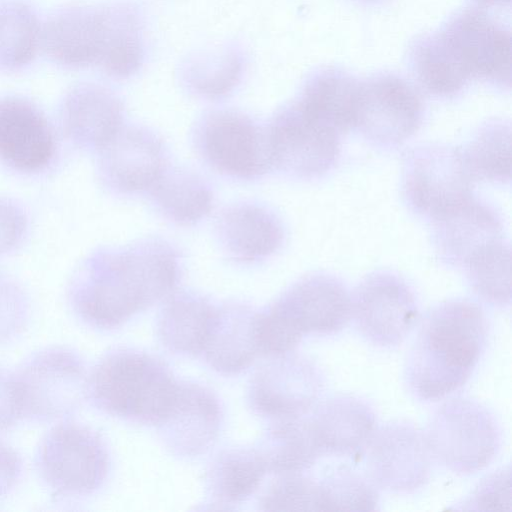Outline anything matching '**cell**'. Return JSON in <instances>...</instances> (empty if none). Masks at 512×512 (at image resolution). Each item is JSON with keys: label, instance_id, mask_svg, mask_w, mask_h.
Wrapping results in <instances>:
<instances>
[{"label": "cell", "instance_id": "obj_1", "mask_svg": "<svg viewBox=\"0 0 512 512\" xmlns=\"http://www.w3.org/2000/svg\"><path fill=\"white\" fill-rule=\"evenodd\" d=\"M180 272L178 251L160 238L101 248L72 279L69 303L87 326L110 330L166 299L174 292Z\"/></svg>", "mask_w": 512, "mask_h": 512}, {"label": "cell", "instance_id": "obj_2", "mask_svg": "<svg viewBox=\"0 0 512 512\" xmlns=\"http://www.w3.org/2000/svg\"><path fill=\"white\" fill-rule=\"evenodd\" d=\"M489 325L476 303L457 299L433 307L422 319L405 365L415 398L433 402L461 388L485 352Z\"/></svg>", "mask_w": 512, "mask_h": 512}, {"label": "cell", "instance_id": "obj_3", "mask_svg": "<svg viewBox=\"0 0 512 512\" xmlns=\"http://www.w3.org/2000/svg\"><path fill=\"white\" fill-rule=\"evenodd\" d=\"M179 382L160 360L140 351L105 354L88 376L87 399L101 411L139 424L158 425Z\"/></svg>", "mask_w": 512, "mask_h": 512}, {"label": "cell", "instance_id": "obj_4", "mask_svg": "<svg viewBox=\"0 0 512 512\" xmlns=\"http://www.w3.org/2000/svg\"><path fill=\"white\" fill-rule=\"evenodd\" d=\"M22 420H66L87 399V367L71 348L50 346L26 357L13 371Z\"/></svg>", "mask_w": 512, "mask_h": 512}, {"label": "cell", "instance_id": "obj_5", "mask_svg": "<svg viewBox=\"0 0 512 512\" xmlns=\"http://www.w3.org/2000/svg\"><path fill=\"white\" fill-rule=\"evenodd\" d=\"M34 467L54 495L80 498L102 487L110 458L99 433L66 419L42 436L35 450Z\"/></svg>", "mask_w": 512, "mask_h": 512}, {"label": "cell", "instance_id": "obj_6", "mask_svg": "<svg viewBox=\"0 0 512 512\" xmlns=\"http://www.w3.org/2000/svg\"><path fill=\"white\" fill-rule=\"evenodd\" d=\"M192 143L211 169L238 180L273 170L266 124L236 109L205 112L194 124Z\"/></svg>", "mask_w": 512, "mask_h": 512}, {"label": "cell", "instance_id": "obj_7", "mask_svg": "<svg viewBox=\"0 0 512 512\" xmlns=\"http://www.w3.org/2000/svg\"><path fill=\"white\" fill-rule=\"evenodd\" d=\"M424 435L431 458L461 475L487 467L501 446V430L494 415L467 398H454L441 404L431 416Z\"/></svg>", "mask_w": 512, "mask_h": 512}, {"label": "cell", "instance_id": "obj_8", "mask_svg": "<svg viewBox=\"0 0 512 512\" xmlns=\"http://www.w3.org/2000/svg\"><path fill=\"white\" fill-rule=\"evenodd\" d=\"M435 55L461 84L476 75L510 83V34L486 15L472 10L454 18L427 39Z\"/></svg>", "mask_w": 512, "mask_h": 512}, {"label": "cell", "instance_id": "obj_9", "mask_svg": "<svg viewBox=\"0 0 512 512\" xmlns=\"http://www.w3.org/2000/svg\"><path fill=\"white\" fill-rule=\"evenodd\" d=\"M266 126L273 170L312 180L337 164L342 135L306 112L295 99L279 108Z\"/></svg>", "mask_w": 512, "mask_h": 512}, {"label": "cell", "instance_id": "obj_10", "mask_svg": "<svg viewBox=\"0 0 512 512\" xmlns=\"http://www.w3.org/2000/svg\"><path fill=\"white\" fill-rule=\"evenodd\" d=\"M473 182L459 147L422 144L404 155L405 203L414 214L427 220L473 195Z\"/></svg>", "mask_w": 512, "mask_h": 512}, {"label": "cell", "instance_id": "obj_11", "mask_svg": "<svg viewBox=\"0 0 512 512\" xmlns=\"http://www.w3.org/2000/svg\"><path fill=\"white\" fill-rule=\"evenodd\" d=\"M351 317L369 342L394 347L413 330L419 310L413 291L400 276L376 271L364 277L355 288Z\"/></svg>", "mask_w": 512, "mask_h": 512}, {"label": "cell", "instance_id": "obj_12", "mask_svg": "<svg viewBox=\"0 0 512 512\" xmlns=\"http://www.w3.org/2000/svg\"><path fill=\"white\" fill-rule=\"evenodd\" d=\"M360 456L365 476L376 488L412 493L429 479L431 455L425 435L407 421L376 429Z\"/></svg>", "mask_w": 512, "mask_h": 512}, {"label": "cell", "instance_id": "obj_13", "mask_svg": "<svg viewBox=\"0 0 512 512\" xmlns=\"http://www.w3.org/2000/svg\"><path fill=\"white\" fill-rule=\"evenodd\" d=\"M423 116L422 100L406 81L382 75L361 82L354 129L369 142L401 145L418 131Z\"/></svg>", "mask_w": 512, "mask_h": 512}, {"label": "cell", "instance_id": "obj_14", "mask_svg": "<svg viewBox=\"0 0 512 512\" xmlns=\"http://www.w3.org/2000/svg\"><path fill=\"white\" fill-rule=\"evenodd\" d=\"M97 152L101 182L119 195L147 193L169 164L159 135L138 124H123Z\"/></svg>", "mask_w": 512, "mask_h": 512}, {"label": "cell", "instance_id": "obj_15", "mask_svg": "<svg viewBox=\"0 0 512 512\" xmlns=\"http://www.w3.org/2000/svg\"><path fill=\"white\" fill-rule=\"evenodd\" d=\"M323 385L312 361L290 353L273 357L254 374L248 401L256 413L272 420L297 417L312 410Z\"/></svg>", "mask_w": 512, "mask_h": 512}, {"label": "cell", "instance_id": "obj_16", "mask_svg": "<svg viewBox=\"0 0 512 512\" xmlns=\"http://www.w3.org/2000/svg\"><path fill=\"white\" fill-rule=\"evenodd\" d=\"M269 308L302 336L331 335L351 319V296L340 279L318 272L297 280Z\"/></svg>", "mask_w": 512, "mask_h": 512}, {"label": "cell", "instance_id": "obj_17", "mask_svg": "<svg viewBox=\"0 0 512 512\" xmlns=\"http://www.w3.org/2000/svg\"><path fill=\"white\" fill-rule=\"evenodd\" d=\"M107 38L106 6L68 5L42 24L41 47L55 64L69 69L98 66Z\"/></svg>", "mask_w": 512, "mask_h": 512}, {"label": "cell", "instance_id": "obj_18", "mask_svg": "<svg viewBox=\"0 0 512 512\" xmlns=\"http://www.w3.org/2000/svg\"><path fill=\"white\" fill-rule=\"evenodd\" d=\"M221 422L219 401L210 390L199 384L179 383L173 404L157 426L171 453L195 457L214 444Z\"/></svg>", "mask_w": 512, "mask_h": 512}, {"label": "cell", "instance_id": "obj_19", "mask_svg": "<svg viewBox=\"0 0 512 512\" xmlns=\"http://www.w3.org/2000/svg\"><path fill=\"white\" fill-rule=\"evenodd\" d=\"M440 259L463 268L487 244L503 238V222L496 210L473 195L430 220Z\"/></svg>", "mask_w": 512, "mask_h": 512}, {"label": "cell", "instance_id": "obj_20", "mask_svg": "<svg viewBox=\"0 0 512 512\" xmlns=\"http://www.w3.org/2000/svg\"><path fill=\"white\" fill-rule=\"evenodd\" d=\"M222 252L238 263H255L275 254L283 245L284 226L270 208L252 202L225 207L215 221Z\"/></svg>", "mask_w": 512, "mask_h": 512}, {"label": "cell", "instance_id": "obj_21", "mask_svg": "<svg viewBox=\"0 0 512 512\" xmlns=\"http://www.w3.org/2000/svg\"><path fill=\"white\" fill-rule=\"evenodd\" d=\"M307 421L321 456L359 457L377 429L374 410L352 395H335L322 401Z\"/></svg>", "mask_w": 512, "mask_h": 512}, {"label": "cell", "instance_id": "obj_22", "mask_svg": "<svg viewBox=\"0 0 512 512\" xmlns=\"http://www.w3.org/2000/svg\"><path fill=\"white\" fill-rule=\"evenodd\" d=\"M55 142L42 112L19 97L0 99V158L20 171H37L50 163Z\"/></svg>", "mask_w": 512, "mask_h": 512}, {"label": "cell", "instance_id": "obj_23", "mask_svg": "<svg viewBox=\"0 0 512 512\" xmlns=\"http://www.w3.org/2000/svg\"><path fill=\"white\" fill-rule=\"evenodd\" d=\"M61 117L63 128L74 144L98 151L123 126L124 106L110 89L83 83L65 96Z\"/></svg>", "mask_w": 512, "mask_h": 512}, {"label": "cell", "instance_id": "obj_24", "mask_svg": "<svg viewBox=\"0 0 512 512\" xmlns=\"http://www.w3.org/2000/svg\"><path fill=\"white\" fill-rule=\"evenodd\" d=\"M258 313L250 306L227 303L216 314L202 354L210 367L225 375L247 369L260 355Z\"/></svg>", "mask_w": 512, "mask_h": 512}, {"label": "cell", "instance_id": "obj_25", "mask_svg": "<svg viewBox=\"0 0 512 512\" xmlns=\"http://www.w3.org/2000/svg\"><path fill=\"white\" fill-rule=\"evenodd\" d=\"M216 308L196 292H173L166 298L158 317L157 333L160 341L174 353L202 354Z\"/></svg>", "mask_w": 512, "mask_h": 512}, {"label": "cell", "instance_id": "obj_26", "mask_svg": "<svg viewBox=\"0 0 512 512\" xmlns=\"http://www.w3.org/2000/svg\"><path fill=\"white\" fill-rule=\"evenodd\" d=\"M147 194L159 214L181 226L198 223L213 208L209 184L184 167L168 164Z\"/></svg>", "mask_w": 512, "mask_h": 512}, {"label": "cell", "instance_id": "obj_27", "mask_svg": "<svg viewBox=\"0 0 512 512\" xmlns=\"http://www.w3.org/2000/svg\"><path fill=\"white\" fill-rule=\"evenodd\" d=\"M108 32L98 67L115 79L138 73L145 59L144 17L132 2L106 4Z\"/></svg>", "mask_w": 512, "mask_h": 512}, {"label": "cell", "instance_id": "obj_28", "mask_svg": "<svg viewBox=\"0 0 512 512\" xmlns=\"http://www.w3.org/2000/svg\"><path fill=\"white\" fill-rule=\"evenodd\" d=\"M361 82L343 72L323 71L307 80L298 104L341 135L354 129Z\"/></svg>", "mask_w": 512, "mask_h": 512}, {"label": "cell", "instance_id": "obj_29", "mask_svg": "<svg viewBox=\"0 0 512 512\" xmlns=\"http://www.w3.org/2000/svg\"><path fill=\"white\" fill-rule=\"evenodd\" d=\"M244 71L242 50L226 45L187 58L180 69V80L189 94L214 101L229 96L241 82Z\"/></svg>", "mask_w": 512, "mask_h": 512}, {"label": "cell", "instance_id": "obj_30", "mask_svg": "<svg viewBox=\"0 0 512 512\" xmlns=\"http://www.w3.org/2000/svg\"><path fill=\"white\" fill-rule=\"evenodd\" d=\"M307 414L273 420L255 448L267 472L278 475L304 472L321 457Z\"/></svg>", "mask_w": 512, "mask_h": 512}, {"label": "cell", "instance_id": "obj_31", "mask_svg": "<svg viewBox=\"0 0 512 512\" xmlns=\"http://www.w3.org/2000/svg\"><path fill=\"white\" fill-rule=\"evenodd\" d=\"M42 23L23 0H0V69L29 65L41 48Z\"/></svg>", "mask_w": 512, "mask_h": 512}, {"label": "cell", "instance_id": "obj_32", "mask_svg": "<svg viewBox=\"0 0 512 512\" xmlns=\"http://www.w3.org/2000/svg\"><path fill=\"white\" fill-rule=\"evenodd\" d=\"M267 473L255 448L230 449L221 452L207 473L208 487L219 501L229 504L249 498Z\"/></svg>", "mask_w": 512, "mask_h": 512}, {"label": "cell", "instance_id": "obj_33", "mask_svg": "<svg viewBox=\"0 0 512 512\" xmlns=\"http://www.w3.org/2000/svg\"><path fill=\"white\" fill-rule=\"evenodd\" d=\"M465 166L473 179L508 183L511 174V128L503 120L483 124L464 148Z\"/></svg>", "mask_w": 512, "mask_h": 512}, {"label": "cell", "instance_id": "obj_34", "mask_svg": "<svg viewBox=\"0 0 512 512\" xmlns=\"http://www.w3.org/2000/svg\"><path fill=\"white\" fill-rule=\"evenodd\" d=\"M473 291L485 302L506 307L511 303V250L504 238L475 253L463 267Z\"/></svg>", "mask_w": 512, "mask_h": 512}, {"label": "cell", "instance_id": "obj_35", "mask_svg": "<svg viewBox=\"0 0 512 512\" xmlns=\"http://www.w3.org/2000/svg\"><path fill=\"white\" fill-rule=\"evenodd\" d=\"M322 511H375L377 488L364 475L348 466L329 469L318 481Z\"/></svg>", "mask_w": 512, "mask_h": 512}, {"label": "cell", "instance_id": "obj_36", "mask_svg": "<svg viewBox=\"0 0 512 512\" xmlns=\"http://www.w3.org/2000/svg\"><path fill=\"white\" fill-rule=\"evenodd\" d=\"M263 494L264 511H322L318 481L303 472L279 475Z\"/></svg>", "mask_w": 512, "mask_h": 512}, {"label": "cell", "instance_id": "obj_37", "mask_svg": "<svg viewBox=\"0 0 512 512\" xmlns=\"http://www.w3.org/2000/svg\"><path fill=\"white\" fill-rule=\"evenodd\" d=\"M455 507L469 511H512L511 469L507 465L485 476Z\"/></svg>", "mask_w": 512, "mask_h": 512}, {"label": "cell", "instance_id": "obj_38", "mask_svg": "<svg viewBox=\"0 0 512 512\" xmlns=\"http://www.w3.org/2000/svg\"><path fill=\"white\" fill-rule=\"evenodd\" d=\"M29 303L22 288L0 274V345L22 335L29 321Z\"/></svg>", "mask_w": 512, "mask_h": 512}, {"label": "cell", "instance_id": "obj_39", "mask_svg": "<svg viewBox=\"0 0 512 512\" xmlns=\"http://www.w3.org/2000/svg\"><path fill=\"white\" fill-rule=\"evenodd\" d=\"M22 420L13 371L0 367V431Z\"/></svg>", "mask_w": 512, "mask_h": 512}, {"label": "cell", "instance_id": "obj_40", "mask_svg": "<svg viewBox=\"0 0 512 512\" xmlns=\"http://www.w3.org/2000/svg\"><path fill=\"white\" fill-rule=\"evenodd\" d=\"M25 218L14 204L0 200V254L12 249L22 238Z\"/></svg>", "mask_w": 512, "mask_h": 512}, {"label": "cell", "instance_id": "obj_41", "mask_svg": "<svg viewBox=\"0 0 512 512\" xmlns=\"http://www.w3.org/2000/svg\"><path fill=\"white\" fill-rule=\"evenodd\" d=\"M23 460L18 451L0 438V499L10 494L21 481Z\"/></svg>", "mask_w": 512, "mask_h": 512}, {"label": "cell", "instance_id": "obj_42", "mask_svg": "<svg viewBox=\"0 0 512 512\" xmlns=\"http://www.w3.org/2000/svg\"><path fill=\"white\" fill-rule=\"evenodd\" d=\"M482 2H485V3H490V2H496V1H502V0H481Z\"/></svg>", "mask_w": 512, "mask_h": 512}]
</instances>
